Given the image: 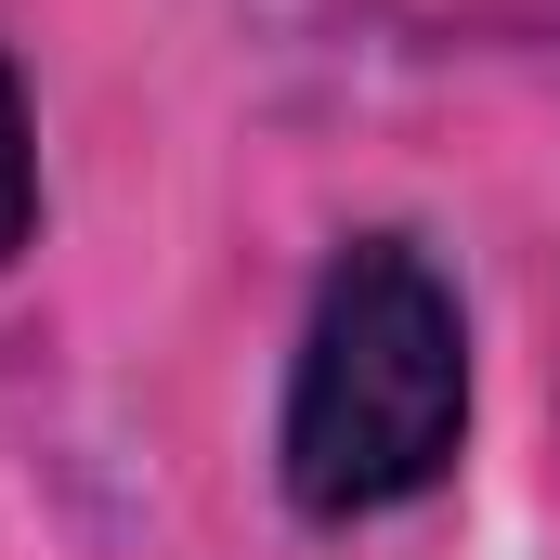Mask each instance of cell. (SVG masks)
<instances>
[{
	"instance_id": "1",
	"label": "cell",
	"mask_w": 560,
	"mask_h": 560,
	"mask_svg": "<svg viewBox=\"0 0 560 560\" xmlns=\"http://www.w3.org/2000/svg\"><path fill=\"white\" fill-rule=\"evenodd\" d=\"M469 443V313L418 235H352L287 352L275 482L300 522L418 509Z\"/></svg>"
},
{
	"instance_id": "2",
	"label": "cell",
	"mask_w": 560,
	"mask_h": 560,
	"mask_svg": "<svg viewBox=\"0 0 560 560\" xmlns=\"http://www.w3.org/2000/svg\"><path fill=\"white\" fill-rule=\"evenodd\" d=\"M39 235V118H26V79L0 66V261H26Z\"/></svg>"
}]
</instances>
